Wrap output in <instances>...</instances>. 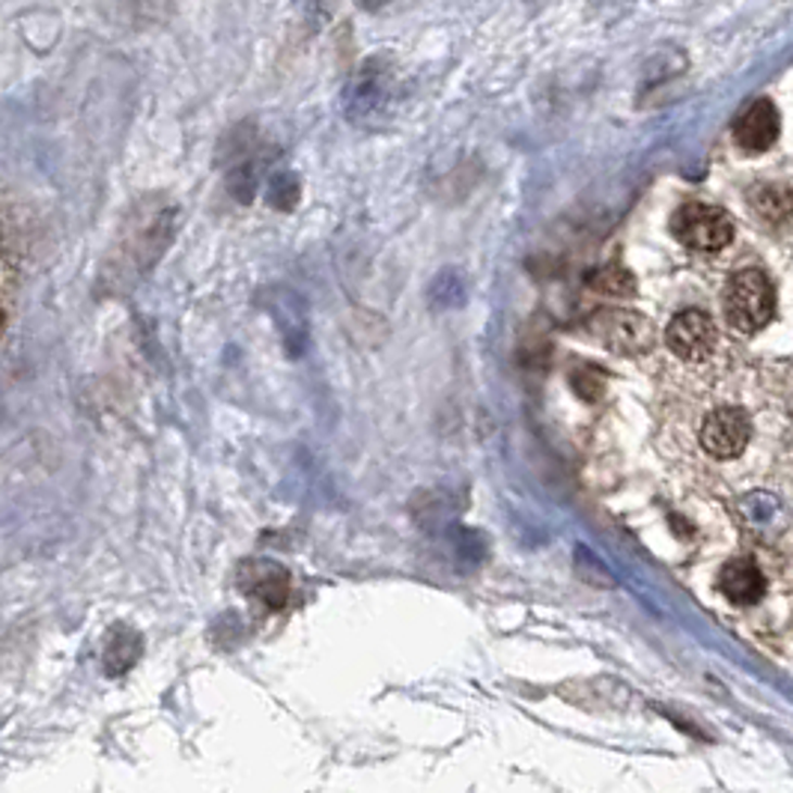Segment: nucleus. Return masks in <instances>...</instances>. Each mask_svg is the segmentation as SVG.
Segmentation results:
<instances>
[{"instance_id":"7","label":"nucleus","mask_w":793,"mask_h":793,"mask_svg":"<svg viewBox=\"0 0 793 793\" xmlns=\"http://www.w3.org/2000/svg\"><path fill=\"white\" fill-rule=\"evenodd\" d=\"M719 588L722 594L734 603V606H752L758 603L764 591H767V582L760 576L758 564L752 558H734L728 561L719 572Z\"/></svg>"},{"instance_id":"4","label":"nucleus","mask_w":793,"mask_h":793,"mask_svg":"<svg viewBox=\"0 0 793 793\" xmlns=\"http://www.w3.org/2000/svg\"><path fill=\"white\" fill-rule=\"evenodd\" d=\"M752 436V424H748L746 412L734 406H722L707 415L704 427H701V444L710 456L719 460H731V456L743 454Z\"/></svg>"},{"instance_id":"10","label":"nucleus","mask_w":793,"mask_h":793,"mask_svg":"<svg viewBox=\"0 0 793 793\" xmlns=\"http://www.w3.org/2000/svg\"><path fill=\"white\" fill-rule=\"evenodd\" d=\"M355 3H358L364 12H379V10H386L391 0H355Z\"/></svg>"},{"instance_id":"2","label":"nucleus","mask_w":793,"mask_h":793,"mask_svg":"<svg viewBox=\"0 0 793 793\" xmlns=\"http://www.w3.org/2000/svg\"><path fill=\"white\" fill-rule=\"evenodd\" d=\"M776 314V292L767 275L760 268H743L737 272L728 292H725V319L734 331L755 335L767 326Z\"/></svg>"},{"instance_id":"3","label":"nucleus","mask_w":793,"mask_h":793,"mask_svg":"<svg viewBox=\"0 0 793 793\" xmlns=\"http://www.w3.org/2000/svg\"><path fill=\"white\" fill-rule=\"evenodd\" d=\"M671 234L692 251L713 254L734 239L731 215L710 203H683L671 218Z\"/></svg>"},{"instance_id":"6","label":"nucleus","mask_w":793,"mask_h":793,"mask_svg":"<svg viewBox=\"0 0 793 793\" xmlns=\"http://www.w3.org/2000/svg\"><path fill=\"white\" fill-rule=\"evenodd\" d=\"M734 138L746 152L770 150L779 138V111L772 108V102H767V99L752 102L746 114L737 119Z\"/></svg>"},{"instance_id":"9","label":"nucleus","mask_w":793,"mask_h":793,"mask_svg":"<svg viewBox=\"0 0 793 793\" xmlns=\"http://www.w3.org/2000/svg\"><path fill=\"white\" fill-rule=\"evenodd\" d=\"M295 200H299V179L290 171L272 176V182H268V203L278 206V210H290Z\"/></svg>"},{"instance_id":"5","label":"nucleus","mask_w":793,"mask_h":793,"mask_svg":"<svg viewBox=\"0 0 793 793\" xmlns=\"http://www.w3.org/2000/svg\"><path fill=\"white\" fill-rule=\"evenodd\" d=\"M665 340L668 350L677 352L683 362H701L716 347V323L704 311H683L671 319Z\"/></svg>"},{"instance_id":"1","label":"nucleus","mask_w":793,"mask_h":793,"mask_svg":"<svg viewBox=\"0 0 793 793\" xmlns=\"http://www.w3.org/2000/svg\"><path fill=\"white\" fill-rule=\"evenodd\" d=\"M396 99H400L396 66L386 54H374L352 72L343 87V114L352 126L376 129L379 123L391 117Z\"/></svg>"},{"instance_id":"8","label":"nucleus","mask_w":793,"mask_h":793,"mask_svg":"<svg viewBox=\"0 0 793 793\" xmlns=\"http://www.w3.org/2000/svg\"><path fill=\"white\" fill-rule=\"evenodd\" d=\"M140 654V639L135 632H126V630H117L111 635V642H108V654H105V665L111 675H123L126 668H131V663L138 659Z\"/></svg>"}]
</instances>
